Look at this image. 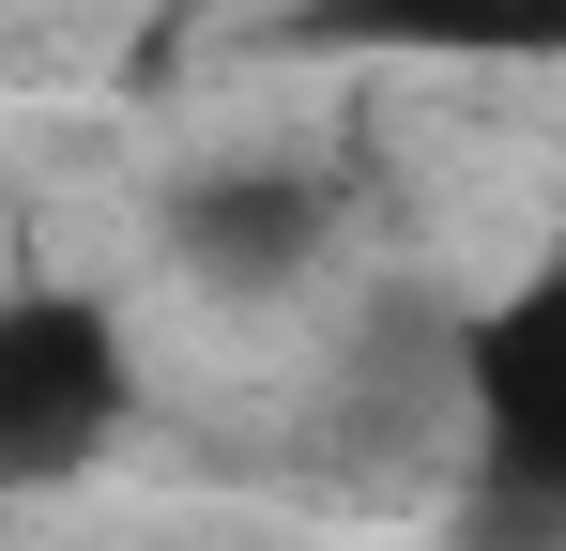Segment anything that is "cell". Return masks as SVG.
Here are the masks:
<instances>
[{
    "instance_id": "cell-1",
    "label": "cell",
    "mask_w": 566,
    "mask_h": 551,
    "mask_svg": "<svg viewBox=\"0 0 566 551\" xmlns=\"http://www.w3.org/2000/svg\"><path fill=\"white\" fill-rule=\"evenodd\" d=\"M460 429H474V521L505 551L566 537V261L490 291L460 322Z\"/></svg>"
},
{
    "instance_id": "cell-2",
    "label": "cell",
    "mask_w": 566,
    "mask_h": 551,
    "mask_svg": "<svg viewBox=\"0 0 566 551\" xmlns=\"http://www.w3.org/2000/svg\"><path fill=\"white\" fill-rule=\"evenodd\" d=\"M138 398V337L93 291H0V490L93 475Z\"/></svg>"
},
{
    "instance_id": "cell-3",
    "label": "cell",
    "mask_w": 566,
    "mask_h": 551,
    "mask_svg": "<svg viewBox=\"0 0 566 551\" xmlns=\"http://www.w3.org/2000/svg\"><path fill=\"white\" fill-rule=\"evenodd\" d=\"M322 246H337V184L322 169H199L185 199H169V261L199 276V291H306L322 276Z\"/></svg>"
},
{
    "instance_id": "cell-4",
    "label": "cell",
    "mask_w": 566,
    "mask_h": 551,
    "mask_svg": "<svg viewBox=\"0 0 566 551\" xmlns=\"http://www.w3.org/2000/svg\"><path fill=\"white\" fill-rule=\"evenodd\" d=\"M322 62H566V0H291Z\"/></svg>"
},
{
    "instance_id": "cell-5",
    "label": "cell",
    "mask_w": 566,
    "mask_h": 551,
    "mask_svg": "<svg viewBox=\"0 0 566 551\" xmlns=\"http://www.w3.org/2000/svg\"><path fill=\"white\" fill-rule=\"evenodd\" d=\"M276 15H291V0H276Z\"/></svg>"
}]
</instances>
